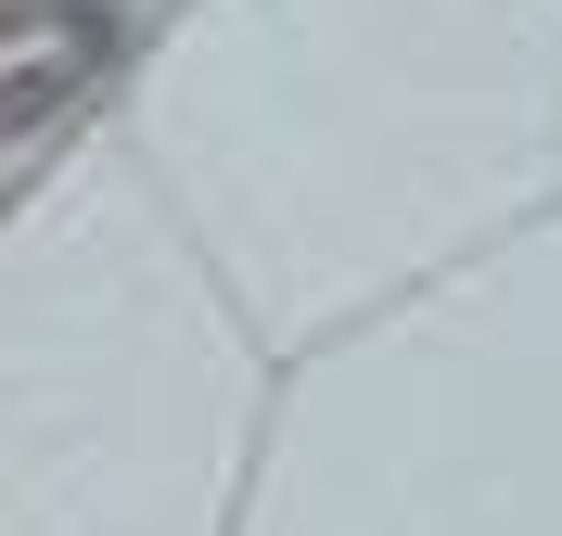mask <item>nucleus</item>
I'll list each match as a JSON object with an SVG mask.
<instances>
[{"label":"nucleus","instance_id":"obj_1","mask_svg":"<svg viewBox=\"0 0 562 536\" xmlns=\"http://www.w3.org/2000/svg\"><path fill=\"white\" fill-rule=\"evenodd\" d=\"M65 90H77V65H13L0 77V141H26L38 115H65Z\"/></svg>","mask_w":562,"mask_h":536},{"label":"nucleus","instance_id":"obj_2","mask_svg":"<svg viewBox=\"0 0 562 536\" xmlns=\"http://www.w3.org/2000/svg\"><path fill=\"white\" fill-rule=\"evenodd\" d=\"M26 13H38V0H0V38H13V26H26Z\"/></svg>","mask_w":562,"mask_h":536}]
</instances>
